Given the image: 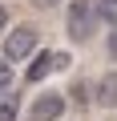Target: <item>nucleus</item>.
<instances>
[{"mask_svg":"<svg viewBox=\"0 0 117 121\" xmlns=\"http://www.w3.org/2000/svg\"><path fill=\"white\" fill-rule=\"evenodd\" d=\"M93 97H97V105L113 109V105H117V73H105V77L93 85Z\"/></svg>","mask_w":117,"mask_h":121,"instance_id":"39448f33","label":"nucleus"},{"mask_svg":"<svg viewBox=\"0 0 117 121\" xmlns=\"http://www.w3.org/2000/svg\"><path fill=\"white\" fill-rule=\"evenodd\" d=\"M36 48H40V28H32V24H20L4 36V56L8 60H28Z\"/></svg>","mask_w":117,"mask_h":121,"instance_id":"f03ea898","label":"nucleus"},{"mask_svg":"<svg viewBox=\"0 0 117 121\" xmlns=\"http://www.w3.org/2000/svg\"><path fill=\"white\" fill-rule=\"evenodd\" d=\"M4 20H8V12H4V4H0V32H4Z\"/></svg>","mask_w":117,"mask_h":121,"instance_id":"9b49d317","label":"nucleus"},{"mask_svg":"<svg viewBox=\"0 0 117 121\" xmlns=\"http://www.w3.org/2000/svg\"><path fill=\"white\" fill-rule=\"evenodd\" d=\"M8 89H12V60L0 56V97H4Z\"/></svg>","mask_w":117,"mask_h":121,"instance_id":"0eeeda50","label":"nucleus"},{"mask_svg":"<svg viewBox=\"0 0 117 121\" xmlns=\"http://www.w3.org/2000/svg\"><path fill=\"white\" fill-rule=\"evenodd\" d=\"M105 52H109V60H117V24H113V32H109V40H105Z\"/></svg>","mask_w":117,"mask_h":121,"instance_id":"1a4fd4ad","label":"nucleus"},{"mask_svg":"<svg viewBox=\"0 0 117 121\" xmlns=\"http://www.w3.org/2000/svg\"><path fill=\"white\" fill-rule=\"evenodd\" d=\"M65 65H69V56H65V52H44V48H40V56L28 65V81L36 85V81H44L52 69H65Z\"/></svg>","mask_w":117,"mask_h":121,"instance_id":"20e7f679","label":"nucleus"},{"mask_svg":"<svg viewBox=\"0 0 117 121\" xmlns=\"http://www.w3.org/2000/svg\"><path fill=\"white\" fill-rule=\"evenodd\" d=\"M97 4L93 0H69V16H65V32H69V40H89L93 32H97Z\"/></svg>","mask_w":117,"mask_h":121,"instance_id":"f257e3e1","label":"nucleus"},{"mask_svg":"<svg viewBox=\"0 0 117 121\" xmlns=\"http://www.w3.org/2000/svg\"><path fill=\"white\" fill-rule=\"evenodd\" d=\"M16 113H20L16 97H4V101H0V121H16Z\"/></svg>","mask_w":117,"mask_h":121,"instance_id":"6e6552de","label":"nucleus"},{"mask_svg":"<svg viewBox=\"0 0 117 121\" xmlns=\"http://www.w3.org/2000/svg\"><path fill=\"white\" fill-rule=\"evenodd\" d=\"M61 113H65V97L61 93H36V101L28 109L32 121H61Z\"/></svg>","mask_w":117,"mask_h":121,"instance_id":"7ed1b4c3","label":"nucleus"},{"mask_svg":"<svg viewBox=\"0 0 117 121\" xmlns=\"http://www.w3.org/2000/svg\"><path fill=\"white\" fill-rule=\"evenodd\" d=\"M93 4H97V16L105 24H117V0H93Z\"/></svg>","mask_w":117,"mask_h":121,"instance_id":"423d86ee","label":"nucleus"},{"mask_svg":"<svg viewBox=\"0 0 117 121\" xmlns=\"http://www.w3.org/2000/svg\"><path fill=\"white\" fill-rule=\"evenodd\" d=\"M52 4H61V0H32V8H52Z\"/></svg>","mask_w":117,"mask_h":121,"instance_id":"9d476101","label":"nucleus"}]
</instances>
